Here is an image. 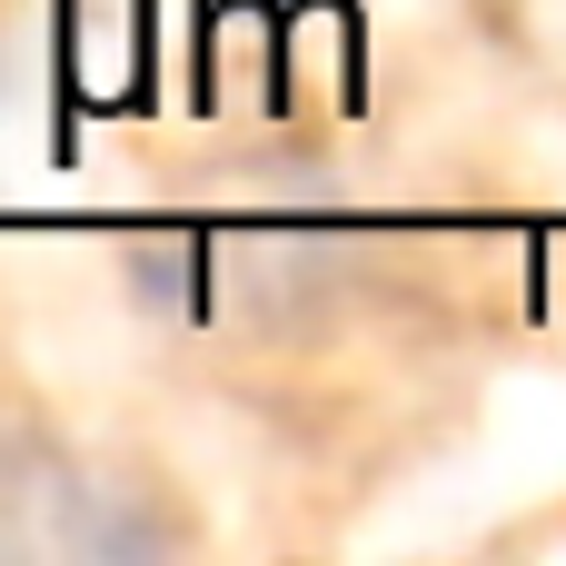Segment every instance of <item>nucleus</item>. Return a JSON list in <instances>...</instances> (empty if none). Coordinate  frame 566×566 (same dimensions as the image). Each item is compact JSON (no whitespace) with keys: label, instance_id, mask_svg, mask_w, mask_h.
<instances>
[{"label":"nucleus","instance_id":"1","mask_svg":"<svg viewBox=\"0 0 566 566\" xmlns=\"http://www.w3.org/2000/svg\"><path fill=\"white\" fill-rule=\"evenodd\" d=\"M189 547V507L129 448L60 418H0V566H149Z\"/></svg>","mask_w":566,"mask_h":566},{"label":"nucleus","instance_id":"2","mask_svg":"<svg viewBox=\"0 0 566 566\" xmlns=\"http://www.w3.org/2000/svg\"><path fill=\"white\" fill-rule=\"evenodd\" d=\"M497 20H507L537 60H557V70H566V0H497Z\"/></svg>","mask_w":566,"mask_h":566}]
</instances>
